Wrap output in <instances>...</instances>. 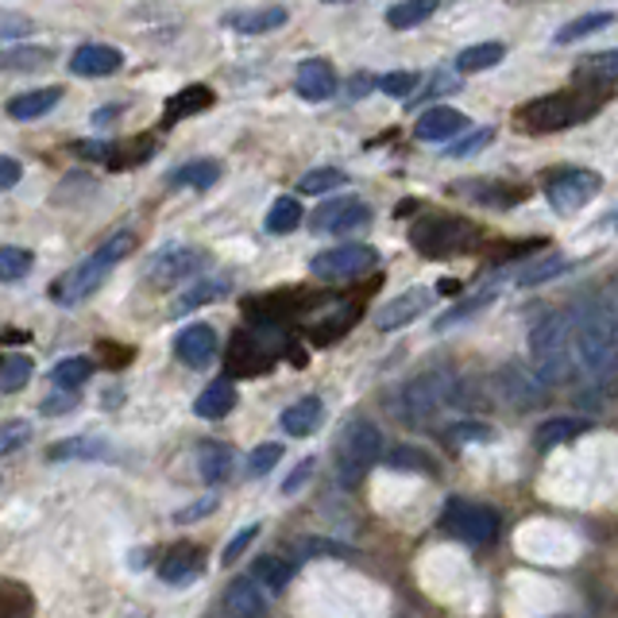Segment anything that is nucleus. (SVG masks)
Here are the masks:
<instances>
[{
	"mask_svg": "<svg viewBox=\"0 0 618 618\" xmlns=\"http://www.w3.org/2000/svg\"><path fill=\"white\" fill-rule=\"evenodd\" d=\"M576 348H572V317L545 313L530 329V367L545 386H561L572 375Z\"/></svg>",
	"mask_w": 618,
	"mask_h": 618,
	"instance_id": "3",
	"label": "nucleus"
},
{
	"mask_svg": "<svg viewBox=\"0 0 618 618\" xmlns=\"http://www.w3.org/2000/svg\"><path fill=\"white\" fill-rule=\"evenodd\" d=\"M89 375H93V363L85 360V355H70V360L51 367V383L58 386V391H77Z\"/></svg>",
	"mask_w": 618,
	"mask_h": 618,
	"instance_id": "39",
	"label": "nucleus"
},
{
	"mask_svg": "<svg viewBox=\"0 0 618 618\" xmlns=\"http://www.w3.org/2000/svg\"><path fill=\"white\" fill-rule=\"evenodd\" d=\"M599 185H603V178L595 174V170L564 167V170H553V174L545 178V198L556 213H576V209H584L587 201L599 193Z\"/></svg>",
	"mask_w": 618,
	"mask_h": 618,
	"instance_id": "11",
	"label": "nucleus"
},
{
	"mask_svg": "<svg viewBox=\"0 0 618 618\" xmlns=\"http://www.w3.org/2000/svg\"><path fill=\"white\" fill-rule=\"evenodd\" d=\"M116 113H120V108H100V113H93V124H105V120H113Z\"/></svg>",
	"mask_w": 618,
	"mask_h": 618,
	"instance_id": "60",
	"label": "nucleus"
},
{
	"mask_svg": "<svg viewBox=\"0 0 618 618\" xmlns=\"http://www.w3.org/2000/svg\"><path fill=\"white\" fill-rule=\"evenodd\" d=\"M31 379V360L28 355H8L4 363H0V394H15L23 391Z\"/></svg>",
	"mask_w": 618,
	"mask_h": 618,
	"instance_id": "44",
	"label": "nucleus"
},
{
	"mask_svg": "<svg viewBox=\"0 0 618 618\" xmlns=\"http://www.w3.org/2000/svg\"><path fill=\"white\" fill-rule=\"evenodd\" d=\"M324 4H348V0H324Z\"/></svg>",
	"mask_w": 618,
	"mask_h": 618,
	"instance_id": "61",
	"label": "nucleus"
},
{
	"mask_svg": "<svg viewBox=\"0 0 618 618\" xmlns=\"http://www.w3.org/2000/svg\"><path fill=\"white\" fill-rule=\"evenodd\" d=\"M213 510H216V499H201L198 507H185V510H178V514H174V522H178V525H185V522H198V518L213 514Z\"/></svg>",
	"mask_w": 618,
	"mask_h": 618,
	"instance_id": "57",
	"label": "nucleus"
},
{
	"mask_svg": "<svg viewBox=\"0 0 618 618\" xmlns=\"http://www.w3.org/2000/svg\"><path fill=\"white\" fill-rule=\"evenodd\" d=\"M113 448L100 437H66L46 452V460H108Z\"/></svg>",
	"mask_w": 618,
	"mask_h": 618,
	"instance_id": "30",
	"label": "nucleus"
},
{
	"mask_svg": "<svg viewBox=\"0 0 618 618\" xmlns=\"http://www.w3.org/2000/svg\"><path fill=\"white\" fill-rule=\"evenodd\" d=\"M476 236V224L464 221V216H422L417 224H409V244L425 259H448V255L468 252Z\"/></svg>",
	"mask_w": 618,
	"mask_h": 618,
	"instance_id": "7",
	"label": "nucleus"
},
{
	"mask_svg": "<svg viewBox=\"0 0 618 618\" xmlns=\"http://www.w3.org/2000/svg\"><path fill=\"white\" fill-rule=\"evenodd\" d=\"M452 193H460V198L476 201V205H487V209H510V205H518V201L525 198L522 185H514V182H491V178L452 182Z\"/></svg>",
	"mask_w": 618,
	"mask_h": 618,
	"instance_id": "19",
	"label": "nucleus"
},
{
	"mask_svg": "<svg viewBox=\"0 0 618 618\" xmlns=\"http://www.w3.org/2000/svg\"><path fill=\"white\" fill-rule=\"evenodd\" d=\"M23 178V167L15 159H8V154H0V190H12V185H20Z\"/></svg>",
	"mask_w": 618,
	"mask_h": 618,
	"instance_id": "56",
	"label": "nucleus"
},
{
	"mask_svg": "<svg viewBox=\"0 0 618 618\" xmlns=\"http://www.w3.org/2000/svg\"><path fill=\"white\" fill-rule=\"evenodd\" d=\"M259 530H263V525H259V522H252V525H244V530H236V537H232V541H228V545H224L221 561H224V564H236V561H239V556H244V553H247V545H252V541H255V537H259Z\"/></svg>",
	"mask_w": 618,
	"mask_h": 618,
	"instance_id": "51",
	"label": "nucleus"
},
{
	"mask_svg": "<svg viewBox=\"0 0 618 618\" xmlns=\"http://www.w3.org/2000/svg\"><path fill=\"white\" fill-rule=\"evenodd\" d=\"M383 456V433L367 417H352L337 437V476L344 487L360 483Z\"/></svg>",
	"mask_w": 618,
	"mask_h": 618,
	"instance_id": "6",
	"label": "nucleus"
},
{
	"mask_svg": "<svg viewBox=\"0 0 618 618\" xmlns=\"http://www.w3.org/2000/svg\"><path fill=\"white\" fill-rule=\"evenodd\" d=\"M592 429V422H584V417H548V422L537 425V448H556L564 445V440H576L579 433Z\"/></svg>",
	"mask_w": 618,
	"mask_h": 618,
	"instance_id": "31",
	"label": "nucleus"
},
{
	"mask_svg": "<svg viewBox=\"0 0 618 618\" xmlns=\"http://www.w3.org/2000/svg\"><path fill=\"white\" fill-rule=\"evenodd\" d=\"M58 100H62L58 85H43V89L15 93V97L4 105V113L12 116V120H39V116L54 113V108H58Z\"/></svg>",
	"mask_w": 618,
	"mask_h": 618,
	"instance_id": "22",
	"label": "nucleus"
},
{
	"mask_svg": "<svg viewBox=\"0 0 618 618\" xmlns=\"http://www.w3.org/2000/svg\"><path fill=\"white\" fill-rule=\"evenodd\" d=\"M209 105H213V89H209V85H185V89H178L174 97L167 100L162 124H174V120H182V116L205 113Z\"/></svg>",
	"mask_w": 618,
	"mask_h": 618,
	"instance_id": "29",
	"label": "nucleus"
},
{
	"mask_svg": "<svg viewBox=\"0 0 618 618\" xmlns=\"http://www.w3.org/2000/svg\"><path fill=\"white\" fill-rule=\"evenodd\" d=\"M301 553L306 556H348L352 548L337 545V541H324V537H309V541H301Z\"/></svg>",
	"mask_w": 618,
	"mask_h": 618,
	"instance_id": "52",
	"label": "nucleus"
},
{
	"mask_svg": "<svg viewBox=\"0 0 618 618\" xmlns=\"http://www.w3.org/2000/svg\"><path fill=\"white\" fill-rule=\"evenodd\" d=\"M294 572H298V564L286 561V556H259V561L252 564L255 584H259L267 595L286 592V584H290V579H294Z\"/></svg>",
	"mask_w": 618,
	"mask_h": 618,
	"instance_id": "27",
	"label": "nucleus"
},
{
	"mask_svg": "<svg viewBox=\"0 0 618 618\" xmlns=\"http://www.w3.org/2000/svg\"><path fill=\"white\" fill-rule=\"evenodd\" d=\"M232 409H236V386H232L228 379L209 383L205 391L198 394V402H193V414L205 417V422H221V417H228Z\"/></svg>",
	"mask_w": 618,
	"mask_h": 618,
	"instance_id": "24",
	"label": "nucleus"
},
{
	"mask_svg": "<svg viewBox=\"0 0 618 618\" xmlns=\"http://www.w3.org/2000/svg\"><path fill=\"white\" fill-rule=\"evenodd\" d=\"M507 58V46L502 43H476V46H464L456 54V74H479V70H491Z\"/></svg>",
	"mask_w": 618,
	"mask_h": 618,
	"instance_id": "33",
	"label": "nucleus"
},
{
	"mask_svg": "<svg viewBox=\"0 0 618 618\" xmlns=\"http://www.w3.org/2000/svg\"><path fill=\"white\" fill-rule=\"evenodd\" d=\"M603 105V97H595V89H568V93H545V97L525 100L514 113L518 128L533 131V136H545V131H564L584 124L587 116H595Z\"/></svg>",
	"mask_w": 618,
	"mask_h": 618,
	"instance_id": "2",
	"label": "nucleus"
},
{
	"mask_svg": "<svg viewBox=\"0 0 618 618\" xmlns=\"http://www.w3.org/2000/svg\"><path fill=\"white\" fill-rule=\"evenodd\" d=\"M437 8H440V0H398V4L386 8V23H391L394 31H409L429 20Z\"/></svg>",
	"mask_w": 618,
	"mask_h": 618,
	"instance_id": "34",
	"label": "nucleus"
},
{
	"mask_svg": "<svg viewBox=\"0 0 618 618\" xmlns=\"http://www.w3.org/2000/svg\"><path fill=\"white\" fill-rule=\"evenodd\" d=\"M290 20L283 4H267V8H244V12H228L224 15V28L236 31V35H267V31H278Z\"/></svg>",
	"mask_w": 618,
	"mask_h": 618,
	"instance_id": "21",
	"label": "nucleus"
},
{
	"mask_svg": "<svg viewBox=\"0 0 618 618\" xmlns=\"http://www.w3.org/2000/svg\"><path fill=\"white\" fill-rule=\"evenodd\" d=\"M379 267V252L371 244H340L329 252H317L309 259V270L324 283H348V278H360L367 270Z\"/></svg>",
	"mask_w": 618,
	"mask_h": 618,
	"instance_id": "9",
	"label": "nucleus"
},
{
	"mask_svg": "<svg viewBox=\"0 0 618 618\" xmlns=\"http://www.w3.org/2000/svg\"><path fill=\"white\" fill-rule=\"evenodd\" d=\"M131 247H136V236H131V232H116V236H108L105 244H100L93 255H85L77 267H70L62 278H54L51 298L58 301V306H77V301H85L100 283H105L108 270H113Z\"/></svg>",
	"mask_w": 618,
	"mask_h": 618,
	"instance_id": "4",
	"label": "nucleus"
},
{
	"mask_svg": "<svg viewBox=\"0 0 618 618\" xmlns=\"http://www.w3.org/2000/svg\"><path fill=\"white\" fill-rule=\"evenodd\" d=\"M494 298H499V283H487L483 290H476V294H471V298H464L456 309H448V313L437 321V329H448V324H456V321H468V317H476L479 309L491 306Z\"/></svg>",
	"mask_w": 618,
	"mask_h": 618,
	"instance_id": "38",
	"label": "nucleus"
},
{
	"mask_svg": "<svg viewBox=\"0 0 618 618\" xmlns=\"http://www.w3.org/2000/svg\"><path fill=\"white\" fill-rule=\"evenodd\" d=\"M298 224H301L298 198H278L275 205H270V213H267V232H270V236H286V232H294Z\"/></svg>",
	"mask_w": 618,
	"mask_h": 618,
	"instance_id": "41",
	"label": "nucleus"
},
{
	"mask_svg": "<svg viewBox=\"0 0 618 618\" xmlns=\"http://www.w3.org/2000/svg\"><path fill=\"white\" fill-rule=\"evenodd\" d=\"M278 460H283V445H275V440H270V445L252 448V456H247V471H252V476H267V471L275 468Z\"/></svg>",
	"mask_w": 618,
	"mask_h": 618,
	"instance_id": "50",
	"label": "nucleus"
},
{
	"mask_svg": "<svg viewBox=\"0 0 618 618\" xmlns=\"http://www.w3.org/2000/svg\"><path fill=\"white\" fill-rule=\"evenodd\" d=\"M124 70V54L108 43H82L70 54V74L77 77H113Z\"/></svg>",
	"mask_w": 618,
	"mask_h": 618,
	"instance_id": "16",
	"label": "nucleus"
},
{
	"mask_svg": "<svg viewBox=\"0 0 618 618\" xmlns=\"http://www.w3.org/2000/svg\"><path fill=\"white\" fill-rule=\"evenodd\" d=\"M28 440H31V422H4L0 425V460L20 452Z\"/></svg>",
	"mask_w": 618,
	"mask_h": 618,
	"instance_id": "47",
	"label": "nucleus"
},
{
	"mask_svg": "<svg viewBox=\"0 0 618 618\" xmlns=\"http://www.w3.org/2000/svg\"><path fill=\"white\" fill-rule=\"evenodd\" d=\"M54 58L58 54L51 46H8V51H0V70H43Z\"/></svg>",
	"mask_w": 618,
	"mask_h": 618,
	"instance_id": "36",
	"label": "nucleus"
},
{
	"mask_svg": "<svg viewBox=\"0 0 618 618\" xmlns=\"http://www.w3.org/2000/svg\"><path fill=\"white\" fill-rule=\"evenodd\" d=\"M159 576L167 579V584H190V579H198L201 576V548H193V545L170 548L159 564Z\"/></svg>",
	"mask_w": 618,
	"mask_h": 618,
	"instance_id": "26",
	"label": "nucleus"
},
{
	"mask_svg": "<svg viewBox=\"0 0 618 618\" xmlns=\"http://www.w3.org/2000/svg\"><path fill=\"white\" fill-rule=\"evenodd\" d=\"M74 406H77V394L74 391H62V394H51V398H43V414H51V417L70 414Z\"/></svg>",
	"mask_w": 618,
	"mask_h": 618,
	"instance_id": "54",
	"label": "nucleus"
},
{
	"mask_svg": "<svg viewBox=\"0 0 618 618\" xmlns=\"http://www.w3.org/2000/svg\"><path fill=\"white\" fill-rule=\"evenodd\" d=\"M224 294H228V278H198V283L185 286V290L178 294L174 306H170V313H174V317H185V313H193V309L209 306V301L224 298Z\"/></svg>",
	"mask_w": 618,
	"mask_h": 618,
	"instance_id": "25",
	"label": "nucleus"
},
{
	"mask_svg": "<svg viewBox=\"0 0 618 618\" xmlns=\"http://www.w3.org/2000/svg\"><path fill=\"white\" fill-rule=\"evenodd\" d=\"M440 530L456 541H468V545H487L499 533V514L491 507H483V502L448 499L445 514H440Z\"/></svg>",
	"mask_w": 618,
	"mask_h": 618,
	"instance_id": "8",
	"label": "nucleus"
},
{
	"mask_svg": "<svg viewBox=\"0 0 618 618\" xmlns=\"http://www.w3.org/2000/svg\"><path fill=\"white\" fill-rule=\"evenodd\" d=\"M216 348H221V340L209 324H185L174 337V355L185 367H209L216 360Z\"/></svg>",
	"mask_w": 618,
	"mask_h": 618,
	"instance_id": "18",
	"label": "nucleus"
},
{
	"mask_svg": "<svg viewBox=\"0 0 618 618\" xmlns=\"http://www.w3.org/2000/svg\"><path fill=\"white\" fill-rule=\"evenodd\" d=\"M294 89L306 100H329L337 97V70L324 58H306L298 62V74H294Z\"/></svg>",
	"mask_w": 618,
	"mask_h": 618,
	"instance_id": "20",
	"label": "nucleus"
},
{
	"mask_svg": "<svg viewBox=\"0 0 618 618\" xmlns=\"http://www.w3.org/2000/svg\"><path fill=\"white\" fill-rule=\"evenodd\" d=\"M568 267H572V263L564 259V255H541V259H533L530 267L518 270L514 283H518V286H541V283H553V278H561Z\"/></svg>",
	"mask_w": 618,
	"mask_h": 618,
	"instance_id": "37",
	"label": "nucleus"
},
{
	"mask_svg": "<svg viewBox=\"0 0 618 618\" xmlns=\"http://www.w3.org/2000/svg\"><path fill=\"white\" fill-rule=\"evenodd\" d=\"M313 468H317V460H313V456H306V460H301L298 468H294V476L283 483V494H294V491H298V487L306 483L309 476H313Z\"/></svg>",
	"mask_w": 618,
	"mask_h": 618,
	"instance_id": "55",
	"label": "nucleus"
},
{
	"mask_svg": "<svg viewBox=\"0 0 618 618\" xmlns=\"http://www.w3.org/2000/svg\"><path fill=\"white\" fill-rule=\"evenodd\" d=\"M494 139V131L491 128H476V131H468L464 139H456V143H448V159H468V154H476V151H483L487 143Z\"/></svg>",
	"mask_w": 618,
	"mask_h": 618,
	"instance_id": "48",
	"label": "nucleus"
},
{
	"mask_svg": "<svg viewBox=\"0 0 618 618\" xmlns=\"http://www.w3.org/2000/svg\"><path fill=\"white\" fill-rule=\"evenodd\" d=\"M198 471L205 483H224L232 471V448L221 445V440H201L198 445Z\"/></svg>",
	"mask_w": 618,
	"mask_h": 618,
	"instance_id": "28",
	"label": "nucleus"
},
{
	"mask_svg": "<svg viewBox=\"0 0 618 618\" xmlns=\"http://www.w3.org/2000/svg\"><path fill=\"white\" fill-rule=\"evenodd\" d=\"M491 386H494V398H499L507 409H514V414H525V409H533V406L545 402V383L533 375V367L514 363V360L502 363V367L494 371Z\"/></svg>",
	"mask_w": 618,
	"mask_h": 618,
	"instance_id": "10",
	"label": "nucleus"
},
{
	"mask_svg": "<svg viewBox=\"0 0 618 618\" xmlns=\"http://www.w3.org/2000/svg\"><path fill=\"white\" fill-rule=\"evenodd\" d=\"M74 151L82 159H105V154H113V143H74Z\"/></svg>",
	"mask_w": 618,
	"mask_h": 618,
	"instance_id": "58",
	"label": "nucleus"
},
{
	"mask_svg": "<svg viewBox=\"0 0 618 618\" xmlns=\"http://www.w3.org/2000/svg\"><path fill=\"white\" fill-rule=\"evenodd\" d=\"M221 182V162L216 159H193L170 174V185H185V190H209Z\"/></svg>",
	"mask_w": 618,
	"mask_h": 618,
	"instance_id": "32",
	"label": "nucleus"
},
{
	"mask_svg": "<svg viewBox=\"0 0 618 618\" xmlns=\"http://www.w3.org/2000/svg\"><path fill=\"white\" fill-rule=\"evenodd\" d=\"M31 267H35V255L28 247H15V244L0 247V283H20Z\"/></svg>",
	"mask_w": 618,
	"mask_h": 618,
	"instance_id": "40",
	"label": "nucleus"
},
{
	"mask_svg": "<svg viewBox=\"0 0 618 618\" xmlns=\"http://www.w3.org/2000/svg\"><path fill=\"white\" fill-rule=\"evenodd\" d=\"M456 391H460V379H452V371L433 367L422 371V375L406 379L394 394V414L402 417L406 425H425L448 406L456 402Z\"/></svg>",
	"mask_w": 618,
	"mask_h": 618,
	"instance_id": "5",
	"label": "nucleus"
},
{
	"mask_svg": "<svg viewBox=\"0 0 618 618\" xmlns=\"http://www.w3.org/2000/svg\"><path fill=\"white\" fill-rule=\"evenodd\" d=\"M340 185H348V174L337 167H317L298 178V193H332V190H340Z\"/></svg>",
	"mask_w": 618,
	"mask_h": 618,
	"instance_id": "42",
	"label": "nucleus"
},
{
	"mask_svg": "<svg viewBox=\"0 0 618 618\" xmlns=\"http://www.w3.org/2000/svg\"><path fill=\"white\" fill-rule=\"evenodd\" d=\"M576 77H592V82H618V46L615 51H599L576 66Z\"/></svg>",
	"mask_w": 618,
	"mask_h": 618,
	"instance_id": "43",
	"label": "nucleus"
},
{
	"mask_svg": "<svg viewBox=\"0 0 618 618\" xmlns=\"http://www.w3.org/2000/svg\"><path fill=\"white\" fill-rule=\"evenodd\" d=\"M429 301H433L429 290H422V286H409V290H402L398 298H391L383 309H379V313H375V329L379 332L402 329V324H409L414 317H422L425 309H429Z\"/></svg>",
	"mask_w": 618,
	"mask_h": 618,
	"instance_id": "17",
	"label": "nucleus"
},
{
	"mask_svg": "<svg viewBox=\"0 0 618 618\" xmlns=\"http://www.w3.org/2000/svg\"><path fill=\"white\" fill-rule=\"evenodd\" d=\"M267 615V592L255 584V576H236L224 587L221 618H263Z\"/></svg>",
	"mask_w": 618,
	"mask_h": 618,
	"instance_id": "14",
	"label": "nucleus"
},
{
	"mask_svg": "<svg viewBox=\"0 0 618 618\" xmlns=\"http://www.w3.org/2000/svg\"><path fill=\"white\" fill-rule=\"evenodd\" d=\"M321 417H324V402L317 398V394H309V398H298L294 406H286L278 425H283L290 437H309V433L321 425Z\"/></svg>",
	"mask_w": 618,
	"mask_h": 618,
	"instance_id": "23",
	"label": "nucleus"
},
{
	"mask_svg": "<svg viewBox=\"0 0 618 618\" xmlns=\"http://www.w3.org/2000/svg\"><path fill=\"white\" fill-rule=\"evenodd\" d=\"M572 348H576V367L592 383H610L618 375V317L603 298L587 301L572 317Z\"/></svg>",
	"mask_w": 618,
	"mask_h": 618,
	"instance_id": "1",
	"label": "nucleus"
},
{
	"mask_svg": "<svg viewBox=\"0 0 618 618\" xmlns=\"http://www.w3.org/2000/svg\"><path fill=\"white\" fill-rule=\"evenodd\" d=\"M205 263H209V255L201 252V247L167 244V247H159L151 259H147L143 278L162 290V286H178V283H185V278H193L201 267H205Z\"/></svg>",
	"mask_w": 618,
	"mask_h": 618,
	"instance_id": "12",
	"label": "nucleus"
},
{
	"mask_svg": "<svg viewBox=\"0 0 618 618\" xmlns=\"http://www.w3.org/2000/svg\"><path fill=\"white\" fill-rule=\"evenodd\" d=\"M371 85H375V89H379V82H375V77H367V74H355V77H352V85H348V97H363V93H367Z\"/></svg>",
	"mask_w": 618,
	"mask_h": 618,
	"instance_id": "59",
	"label": "nucleus"
},
{
	"mask_svg": "<svg viewBox=\"0 0 618 618\" xmlns=\"http://www.w3.org/2000/svg\"><path fill=\"white\" fill-rule=\"evenodd\" d=\"M386 464H391V468H417V471H433V460L422 452V448H414V445H398L391 456H386Z\"/></svg>",
	"mask_w": 618,
	"mask_h": 618,
	"instance_id": "49",
	"label": "nucleus"
},
{
	"mask_svg": "<svg viewBox=\"0 0 618 618\" xmlns=\"http://www.w3.org/2000/svg\"><path fill=\"white\" fill-rule=\"evenodd\" d=\"M371 224V205H363L360 198H332L324 205L313 209L309 216V228L329 232V236H348L355 228H367Z\"/></svg>",
	"mask_w": 618,
	"mask_h": 618,
	"instance_id": "13",
	"label": "nucleus"
},
{
	"mask_svg": "<svg viewBox=\"0 0 618 618\" xmlns=\"http://www.w3.org/2000/svg\"><path fill=\"white\" fill-rule=\"evenodd\" d=\"M0 483H4V479H0Z\"/></svg>",
	"mask_w": 618,
	"mask_h": 618,
	"instance_id": "63",
	"label": "nucleus"
},
{
	"mask_svg": "<svg viewBox=\"0 0 618 618\" xmlns=\"http://www.w3.org/2000/svg\"><path fill=\"white\" fill-rule=\"evenodd\" d=\"M460 131H468V116L456 113V108H448V105L425 108L414 124V136L422 139V143H452Z\"/></svg>",
	"mask_w": 618,
	"mask_h": 618,
	"instance_id": "15",
	"label": "nucleus"
},
{
	"mask_svg": "<svg viewBox=\"0 0 618 618\" xmlns=\"http://www.w3.org/2000/svg\"><path fill=\"white\" fill-rule=\"evenodd\" d=\"M610 23H615V12H584V15H576V20L564 23V28L553 35V43H556V46H564V43H579V39H587V35H592V31L610 28Z\"/></svg>",
	"mask_w": 618,
	"mask_h": 618,
	"instance_id": "35",
	"label": "nucleus"
},
{
	"mask_svg": "<svg viewBox=\"0 0 618 618\" xmlns=\"http://www.w3.org/2000/svg\"><path fill=\"white\" fill-rule=\"evenodd\" d=\"M445 437L452 440V445H487V440H494V429L483 422H456L445 429Z\"/></svg>",
	"mask_w": 618,
	"mask_h": 618,
	"instance_id": "46",
	"label": "nucleus"
},
{
	"mask_svg": "<svg viewBox=\"0 0 618 618\" xmlns=\"http://www.w3.org/2000/svg\"><path fill=\"white\" fill-rule=\"evenodd\" d=\"M510 4H525V0H510Z\"/></svg>",
	"mask_w": 618,
	"mask_h": 618,
	"instance_id": "62",
	"label": "nucleus"
},
{
	"mask_svg": "<svg viewBox=\"0 0 618 618\" xmlns=\"http://www.w3.org/2000/svg\"><path fill=\"white\" fill-rule=\"evenodd\" d=\"M456 85H460V82H456V74H437V77L429 82V89H425V93H414V97H409V105H417V100H425V97H440V93H452Z\"/></svg>",
	"mask_w": 618,
	"mask_h": 618,
	"instance_id": "53",
	"label": "nucleus"
},
{
	"mask_svg": "<svg viewBox=\"0 0 618 618\" xmlns=\"http://www.w3.org/2000/svg\"><path fill=\"white\" fill-rule=\"evenodd\" d=\"M417 82H422V77H417L414 70H391V74L379 77V93H386V97H394V100H409L417 93Z\"/></svg>",
	"mask_w": 618,
	"mask_h": 618,
	"instance_id": "45",
	"label": "nucleus"
}]
</instances>
